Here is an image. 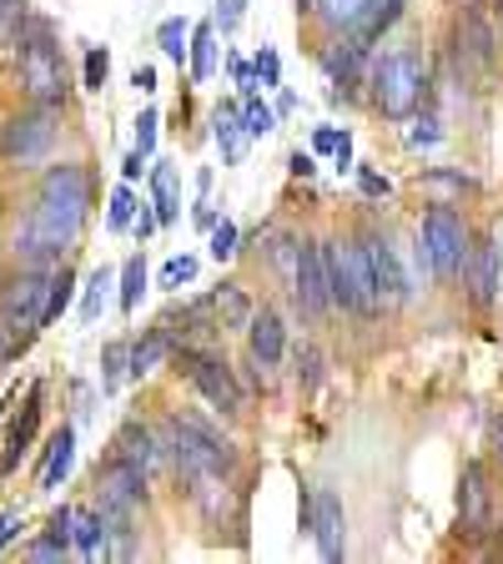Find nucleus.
Returning <instances> with one entry per match:
<instances>
[{"instance_id": "1", "label": "nucleus", "mask_w": 503, "mask_h": 564, "mask_svg": "<svg viewBox=\"0 0 503 564\" xmlns=\"http://www.w3.org/2000/svg\"><path fill=\"white\" fill-rule=\"evenodd\" d=\"M86 217H91V172L81 162H61L41 176L25 223L15 227V258L25 268H51L81 242Z\"/></svg>"}, {"instance_id": "2", "label": "nucleus", "mask_w": 503, "mask_h": 564, "mask_svg": "<svg viewBox=\"0 0 503 564\" xmlns=\"http://www.w3.org/2000/svg\"><path fill=\"white\" fill-rule=\"evenodd\" d=\"M162 448L176 469L197 484L222 479V474L232 469V444H222L211 429H201L197 419H182V413H172V419L162 423Z\"/></svg>"}, {"instance_id": "3", "label": "nucleus", "mask_w": 503, "mask_h": 564, "mask_svg": "<svg viewBox=\"0 0 503 564\" xmlns=\"http://www.w3.org/2000/svg\"><path fill=\"white\" fill-rule=\"evenodd\" d=\"M368 86H373V101L387 121H408L428 96V66L413 51H387L383 61H373Z\"/></svg>"}, {"instance_id": "4", "label": "nucleus", "mask_w": 503, "mask_h": 564, "mask_svg": "<svg viewBox=\"0 0 503 564\" xmlns=\"http://www.w3.org/2000/svg\"><path fill=\"white\" fill-rule=\"evenodd\" d=\"M322 262H328L332 307H348V313H358V317H373L383 297H378V282H373V268H368L363 242H322Z\"/></svg>"}, {"instance_id": "5", "label": "nucleus", "mask_w": 503, "mask_h": 564, "mask_svg": "<svg viewBox=\"0 0 503 564\" xmlns=\"http://www.w3.org/2000/svg\"><path fill=\"white\" fill-rule=\"evenodd\" d=\"M15 56H21V86L35 106H66V61H61V46L46 21L25 31Z\"/></svg>"}, {"instance_id": "6", "label": "nucleus", "mask_w": 503, "mask_h": 564, "mask_svg": "<svg viewBox=\"0 0 503 564\" xmlns=\"http://www.w3.org/2000/svg\"><path fill=\"white\" fill-rule=\"evenodd\" d=\"M418 258L428 262V272L444 282L458 278V268H463V258H469V227H463V217H458L453 207H434L428 217H423L418 227Z\"/></svg>"}, {"instance_id": "7", "label": "nucleus", "mask_w": 503, "mask_h": 564, "mask_svg": "<svg viewBox=\"0 0 503 564\" xmlns=\"http://www.w3.org/2000/svg\"><path fill=\"white\" fill-rule=\"evenodd\" d=\"M46 297H51V268H21V278L6 282L0 293V317L11 323L21 343H31L46 328Z\"/></svg>"}, {"instance_id": "8", "label": "nucleus", "mask_w": 503, "mask_h": 564, "mask_svg": "<svg viewBox=\"0 0 503 564\" xmlns=\"http://www.w3.org/2000/svg\"><path fill=\"white\" fill-rule=\"evenodd\" d=\"M56 121H61V106H35L31 111H15V117H6V127H0V156L6 162H41V156L56 147Z\"/></svg>"}, {"instance_id": "9", "label": "nucleus", "mask_w": 503, "mask_h": 564, "mask_svg": "<svg viewBox=\"0 0 503 564\" xmlns=\"http://www.w3.org/2000/svg\"><path fill=\"white\" fill-rule=\"evenodd\" d=\"M303 524L313 529L317 554L328 564H338L342 554H348V514H342V499L332 489L303 494Z\"/></svg>"}, {"instance_id": "10", "label": "nucleus", "mask_w": 503, "mask_h": 564, "mask_svg": "<svg viewBox=\"0 0 503 564\" xmlns=\"http://www.w3.org/2000/svg\"><path fill=\"white\" fill-rule=\"evenodd\" d=\"M182 368H187L192 388H197V393L211 403V409H222V413H237V409H242V388H237L232 368H227L217 352L187 348V352H182Z\"/></svg>"}, {"instance_id": "11", "label": "nucleus", "mask_w": 503, "mask_h": 564, "mask_svg": "<svg viewBox=\"0 0 503 564\" xmlns=\"http://www.w3.org/2000/svg\"><path fill=\"white\" fill-rule=\"evenodd\" d=\"M293 297L307 317H322L332 307L328 293V262H322V242H297V262H293Z\"/></svg>"}, {"instance_id": "12", "label": "nucleus", "mask_w": 503, "mask_h": 564, "mask_svg": "<svg viewBox=\"0 0 503 564\" xmlns=\"http://www.w3.org/2000/svg\"><path fill=\"white\" fill-rule=\"evenodd\" d=\"M458 524L473 540H483L493 524V489H489V469H483L479 458L463 464V479H458Z\"/></svg>"}, {"instance_id": "13", "label": "nucleus", "mask_w": 503, "mask_h": 564, "mask_svg": "<svg viewBox=\"0 0 503 564\" xmlns=\"http://www.w3.org/2000/svg\"><path fill=\"white\" fill-rule=\"evenodd\" d=\"M363 252H368V268H373V282H378V297H387V303H408V272H403L398 262V247L387 242V237H363Z\"/></svg>"}, {"instance_id": "14", "label": "nucleus", "mask_w": 503, "mask_h": 564, "mask_svg": "<svg viewBox=\"0 0 503 564\" xmlns=\"http://www.w3.org/2000/svg\"><path fill=\"white\" fill-rule=\"evenodd\" d=\"M117 458H127L136 474H146V484L162 474V464H166V448H162V438L146 429V423H127L117 434Z\"/></svg>"}, {"instance_id": "15", "label": "nucleus", "mask_w": 503, "mask_h": 564, "mask_svg": "<svg viewBox=\"0 0 503 564\" xmlns=\"http://www.w3.org/2000/svg\"><path fill=\"white\" fill-rule=\"evenodd\" d=\"M458 278H463V288H469V297L479 307L499 303V262H493V242H473L469 258H463V268H458Z\"/></svg>"}, {"instance_id": "16", "label": "nucleus", "mask_w": 503, "mask_h": 564, "mask_svg": "<svg viewBox=\"0 0 503 564\" xmlns=\"http://www.w3.org/2000/svg\"><path fill=\"white\" fill-rule=\"evenodd\" d=\"M247 348H252V358H258L262 368L282 364V352H287V328H282V317L272 313V307L247 317Z\"/></svg>"}, {"instance_id": "17", "label": "nucleus", "mask_w": 503, "mask_h": 564, "mask_svg": "<svg viewBox=\"0 0 503 564\" xmlns=\"http://www.w3.org/2000/svg\"><path fill=\"white\" fill-rule=\"evenodd\" d=\"M35 429H41V383H31V393H25V409L21 419L11 423V434H6V454H0V474H15V464H21V454L31 448Z\"/></svg>"}, {"instance_id": "18", "label": "nucleus", "mask_w": 503, "mask_h": 564, "mask_svg": "<svg viewBox=\"0 0 503 564\" xmlns=\"http://www.w3.org/2000/svg\"><path fill=\"white\" fill-rule=\"evenodd\" d=\"M70 550L81 554V560H106V534H111V529H106V519H101V509H70Z\"/></svg>"}, {"instance_id": "19", "label": "nucleus", "mask_w": 503, "mask_h": 564, "mask_svg": "<svg viewBox=\"0 0 503 564\" xmlns=\"http://www.w3.org/2000/svg\"><path fill=\"white\" fill-rule=\"evenodd\" d=\"M166 352H172V333H166V328H152L146 338H136V343L127 348V364H131L127 373H131V378L156 373V368L166 364Z\"/></svg>"}, {"instance_id": "20", "label": "nucleus", "mask_w": 503, "mask_h": 564, "mask_svg": "<svg viewBox=\"0 0 503 564\" xmlns=\"http://www.w3.org/2000/svg\"><path fill=\"white\" fill-rule=\"evenodd\" d=\"M70 464H76V434L70 429H61V434H51L46 444V464H41V489H61L70 474Z\"/></svg>"}, {"instance_id": "21", "label": "nucleus", "mask_w": 503, "mask_h": 564, "mask_svg": "<svg viewBox=\"0 0 503 564\" xmlns=\"http://www.w3.org/2000/svg\"><path fill=\"white\" fill-rule=\"evenodd\" d=\"M201 303L211 307V317H217V328H247V317H252V303L242 297V288L237 282H222L211 297H201Z\"/></svg>"}, {"instance_id": "22", "label": "nucleus", "mask_w": 503, "mask_h": 564, "mask_svg": "<svg viewBox=\"0 0 503 564\" xmlns=\"http://www.w3.org/2000/svg\"><path fill=\"white\" fill-rule=\"evenodd\" d=\"M247 127H242V106H222L217 111V147H222V162L237 166L247 156Z\"/></svg>"}, {"instance_id": "23", "label": "nucleus", "mask_w": 503, "mask_h": 564, "mask_svg": "<svg viewBox=\"0 0 503 564\" xmlns=\"http://www.w3.org/2000/svg\"><path fill=\"white\" fill-rule=\"evenodd\" d=\"M187 61H192V82H211V70H217V25L211 21L192 25Z\"/></svg>"}, {"instance_id": "24", "label": "nucleus", "mask_w": 503, "mask_h": 564, "mask_svg": "<svg viewBox=\"0 0 503 564\" xmlns=\"http://www.w3.org/2000/svg\"><path fill=\"white\" fill-rule=\"evenodd\" d=\"M313 11H317V21L328 25V31H358L368 0H313Z\"/></svg>"}, {"instance_id": "25", "label": "nucleus", "mask_w": 503, "mask_h": 564, "mask_svg": "<svg viewBox=\"0 0 503 564\" xmlns=\"http://www.w3.org/2000/svg\"><path fill=\"white\" fill-rule=\"evenodd\" d=\"M35 25V15H31V6L25 0H0V46H21L25 41V31Z\"/></svg>"}, {"instance_id": "26", "label": "nucleus", "mask_w": 503, "mask_h": 564, "mask_svg": "<svg viewBox=\"0 0 503 564\" xmlns=\"http://www.w3.org/2000/svg\"><path fill=\"white\" fill-rule=\"evenodd\" d=\"M152 197H156V223H176V166L172 162H156L152 166Z\"/></svg>"}, {"instance_id": "27", "label": "nucleus", "mask_w": 503, "mask_h": 564, "mask_svg": "<svg viewBox=\"0 0 503 564\" xmlns=\"http://www.w3.org/2000/svg\"><path fill=\"white\" fill-rule=\"evenodd\" d=\"M398 15H403V0H368L363 21H358V41H378Z\"/></svg>"}, {"instance_id": "28", "label": "nucleus", "mask_w": 503, "mask_h": 564, "mask_svg": "<svg viewBox=\"0 0 503 564\" xmlns=\"http://www.w3.org/2000/svg\"><path fill=\"white\" fill-rule=\"evenodd\" d=\"M187 41H192V21H187V15H166V21L156 25V46H162L176 66L187 61Z\"/></svg>"}, {"instance_id": "29", "label": "nucleus", "mask_w": 503, "mask_h": 564, "mask_svg": "<svg viewBox=\"0 0 503 564\" xmlns=\"http://www.w3.org/2000/svg\"><path fill=\"white\" fill-rule=\"evenodd\" d=\"M70 293H76V278H70V268H51V297H46V328L56 323L61 313H66Z\"/></svg>"}, {"instance_id": "30", "label": "nucleus", "mask_w": 503, "mask_h": 564, "mask_svg": "<svg viewBox=\"0 0 503 564\" xmlns=\"http://www.w3.org/2000/svg\"><path fill=\"white\" fill-rule=\"evenodd\" d=\"M242 127H247V137H267V131H277V117H272V106L258 101V91L242 96Z\"/></svg>"}, {"instance_id": "31", "label": "nucleus", "mask_w": 503, "mask_h": 564, "mask_svg": "<svg viewBox=\"0 0 503 564\" xmlns=\"http://www.w3.org/2000/svg\"><path fill=\"white\" fill-rule=\"evenodd\" d=\"M106 288H111V268H96L86 282V303H81V323H96L106 307Z\"/></svg>"}, {"instance_id": "32", "label": "nucleus", "mask_w": 503, "mask_h": 564, "mask_svg": "<svg viewBox=\"0 0 503 564\" xmlns=\"http://www.w3.org/2000/svg\"><path fill=\"white\" fill-rule=\"evenodd\" d=\"M131 217H136V192H131V187H117V192H111V212H106V227H111V232H127Z\"/></svg>"}, {"instance_id": "33", "label": "nucleus", "mask_w": 503, "mask_h": 564, "mask_svg": "<svg viewBox=\"0 0 503 564\" xmlns=\"http://www.w3.org/2000/svg\"><path fill=\"white\" fill-rule=\"evenodd\" d=\"M141 288H146V262L131 258L127 268H121V307H127V313L141 303Z\"/></svg>"}, {"instance_id": "34", "label": "nucleus", "mask_w": 503, "mask_h": 564, "mask_svg": "<svg viewBox=\"0 0 503 564\" xmlns=\"http://www.w3.org/2000/svg\"><path fill=\"white\" fill-rule=\"evenodd\" d=\"M252 76H258V86H262V91H272V86H282V61H277V51H272V46H262L258 56H252Z\"/></svg>"}, {"instance_id": "35", "label": "nucleus", "mask_w": 503, "mask_h": 564, "mask_svg": "<svg viewBox=\"0 0 503 564\" xmlns=\"http://www.w3.org/2000/svg\"><path fill=\"white\" fill-rule=\"evenodd\" d=\"M237 242H242V232H237V223H211V258L217 262H227V258H237Z\"/></svg>"}, {"instance_id": "36", "label": "nucleus", "mask_w": 503, "mask_h": 564, "mask_svg": "<svg viewBox=\"0 0 503 564\" xmlns=\"http://www.w3.org/2000/svg\"><path fill=\"white\" fill-rule=\"evenodd\" d=\"M106 76H111V51L91 46V51H86V91H101Z\"/></svg>"}, {"instance_id": "37", "label": "nucleus", "mask_w": 503, "mask_h": 564, "mask_svg": "<svg viewBox=\"0 0 503 564\" xmlns=\"http://www.w3.org/2000/svg\"><path fill=\"white\" fill-rule=\"evenodd\" d=\"M242 21H247V0H217V15H211V25H217V31L232 35Z\"/></svg>"}, {"instance_id": "38", "label": "nucleus", "mask_w": 503, "mask_h": 564, "mask_svg": "<svg viewBox=\"0 0 503 564\" xmlns=\"http://www.w3.org/2000/svg\"><path fill=\"white\" fill-rule=\"evenodd\" d=\"M156 127H162V117H156L152 106H146V111L136 117V152H141V156L156 152Z\"/></svg>"}, {"instance_id": "39", "label": "nucleus", "mask_w": 503, "mask_h": 564, "mask_svg": "<svg viewBox=\"0 0 503 564\" xmlns=\"http://www.w3.org/2000/svg\"><path fill=\"white\" fill-rule=\"evenodd\" d=\"M192 278H197V258H187V252L162 268V288H182V282H192Z\"/></svg>"}, {"instance_id": "40", "label": "nucleus", "mask_w": 503, "mask_h": 564, "mask_svg": "<svg viewBox=\"0 0 503 564\" xmlns=\"http://www.w3.org/2000/svg\"><path fill=\"white\" fill-rule=\"evenodd\" d=\"M121 373H127V343H111V348H106V393H111V388L121 383Z\"/></svg>"}, {"instance_id": "41", "label": "nucleus", "mask_w": 503, "mask_h": 564, "mask_svg": "<svg viewBox=\"0 0 503 564\" xmlns=\"http://www.w3.org/2000/svg\"><path fill=\"white\" fill-rule=\"evenodd\" d=\"M408 141H413V147H438V141H444V131H438V117H418V121H413Z\"/></svg>"}, {"instance_id": "42", "label": "nucleus", "mask_w": 503, "mask_h": 564, "mask_svg": "<svg viewBox=\"0 0 503 564\" xmlns=\"http://www.w3.org/2000/svg\"><path fill=\"white\" fill-rule=\"evenodd\" d=\"M21 529H25L21 509H6V514H0V550H11V544H15V534H21Z\"/></svg>"}, {"instance_id": "43", "label": "nucleus", "mask_w": 503, "mask_h": 564, "mask_svg": "<svg viewBox=\"0 0 503 564\" xmlns=\"http://www.w3.org/2000/svg\"><path fill=\"white\" fill-rule=\"evenodd\" d=\"M21 348H25V343L15 338V333H11V323L0 317V364H11V358H21Z\"/></svg>"}, {"instance_id": "44", "label": "nucleus", "mask_w": 503, "mask_h": 564, "mask_svg": "<svg viewBox=\"0 0 503 564\" xmlns=\"http://www.w3.org/2000/svg\"><path fill=\"white\" fill-rule=\"evenodd\" d=\"M232 82H237V91H242V96H252V91H258V76H252V61H242V56L232 61Z\"/></svg>"}, {"instance_id": "45", "label": "nucleus", "mask_w": 503, "mask_h": 564, "mask_svg": "<svg viewBox=\"0 0 503 564\" xmlns=\"http://www.w3.org/2000/svg\"><path fill=\"white\" fill-rule=\"evenodd\" d=\"M25 554H31V560H66V544H56V540L46 534V540H35Z\"/></svg>"}, {"instance_id": "46", "label": "nucleus", "mask_w": 503, "mask_h": 564, "mask_svg": "<svg viewBox=\"0 0 503 564\" xmlns=\"http://www.w3.org/2000/svg\"><path fill=\"white\" fill-rule=\"evenodd\" d=\"M131 227H136V237H152L156 227H162V223H156V207H136V217H131Z\"/></svg>"}, {"instance_id": "47", "label": "nucleus", "mask_w": 503, "mask_h": 564, "mask_svg": "<svg viewBox=\"0 0 503 564\" xmlns=\"http://www.w3.org/2000/svg\"><path fill=\"white\" fill-rule=\"evenodd\" d=\"M342 137H348V131H332V127H317L313 131V147H317V152H338V141Z\"/></svg>"}, {"instance_id": "48", "label": "nucleus", "mask_w": 503, "mask_h": 564, "mask_svg": "<svg viewBox=\"0 0 503 564\" xmlns=\"http://www.w3.org/2000/svg\"><path fill=\"white\" fill-rule=\"evenodd\" d=\"M489 242H493V262H499V297H503V223H493Z\"/></svg>"}, {"instance_id": "49", "label": "nucleus", "mask_w": 503, "mask_h": 564, "mask_svg": "<svg viewBox=\"0 0 503 564\" xmlns=\"http://www.w3.org/2000/svg\"><path fill=\"white\" fill-rule=\"evenodd\" d=\"M363 192L368 197H387V176H378V172H368L363 166Z\"/></svg>"}, {"instance_id": "50", "label": "nucleus", "mask_w": 503, "mask_h": 564, "mask_svg": "<svg viewBox=\"0 0 503 564\" xmlns=\"http://www.w3.org/2000/svg\"><path fill=\"white\" fill-rule=\"evenodd\" d=\"M131 86H136V91H156V70L152 66H136V70H131Z\"/></svg>"}, {"instance_id": "51", "label": "nucleus", "mask_w": 503, "mask_h": 564, "mask_svg": "<svg viewBox=\"0 0 503 564\" xmlns=\"http://www.w3.org/2000/svg\"><path fill=\"white\" fill-rule=\"evenodd\" d=\"M192 217H197V227H207V232H211V223H217V212H211V202H197V212H192Z\"/></svg>"}, {"instance_id": "52", "label": "nucleus", "mask_w": 503, "mask_h": 564, "mask_svg": "<svg viewBox=\"0 0 503 564\" xmlns=\"http://www.w3.org/2000/svg\"><path fill=\"white\" fill-rule=\"evenodd\" d=\"M141 162H146V156L131 152V156H127V166H121V176H127V182H136V176H141Z\"/></svg>"}, {"instance_id": "53", "label": "nucleus", "mask_w": 503, "mask_h": 564, "mask_svg": "<svg viewBox=\"0 0 503 564\" xmlns=\"http://www.w3.org/2000/svg\"><path fill=\"white\" fill-rule=\"evenodd\" d=\"M489 434H493V458H499V464H503V413H499V419H493V429H489Z\"/></svg>"}, {"instance_id": "54", "label": "nucleus", "mask_w": 503, "mask_h": 564, "mask_svg": "<svg viewBox=\"0 0 503 564\" xmlns=\"http://www.w3.org/2000/svg\"><path fill=\"white\" fill-rule=\"evenodd\" d=\"M293 172H297V176H313V172H317V166H313V156L293 152Z\"/></svg>"}, {"instance_id": "55", "label": "nucleus", "mask_w": 503, "mask_h": 564, "mask_svg": "<svg viewBox=\"0 0 503 564\" xmlns=\"http://www.w3.org/2000/svg\"><path fill=\"white\" fill-rule=\"evenodd\" d=\"M297 11H303V15H307V11H313V0H297Z\"/></svg>"}, {"instance_id": "56", "label": "nucleus", "mask_w": 503, "mask_h": 564, "mask_svg": "<svg viewBox=\"0 0 503 564\" xmlns=\"http://www.w3.org/2000/svg\"><path fill=\"white\" fill-rule=\"evenodd\" d=\"M499 6H503V0H499Z\"/></svg>"}]
</instances>
